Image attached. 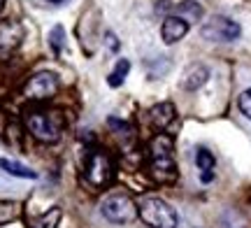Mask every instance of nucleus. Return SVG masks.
Masks as SVG:
<instances>
[{
    "label": "nucleus",
    "instance_id": "4be33fe9",
    "mask_svg": "<svg viewBox=\"0 0 251 228\" xmlns=\"http://www.w3.org/2000/svg\"><path fill=\"white\" fill-rule=\"evenodd\" d=\"M2 7H5V0H0V12H2Z\"/></svg>",
    "mask_w": 251,
    "mask_h": 228
},
{
    "label": "nucleus",
    "instance_id": "1a4fd4ad",
    "mask_svg": "<svg viewBox=\"0 0 251 228\" xmlns=\"http://www.w3.org/2000/svg\"><path fill=\"white\" fill-rule=\"evenodd\" d=\"M21 37H24V28L19 26V24H14V21L2 24V26H0V56L12 54L19 47Z\"/></svg>",
    "mask_w": 251,
    "mask_h": 228
},
{
    "label": "nucleus",
    "instance_id": "f3484780",
    "mask_svg": "<svg viewBox=\"0 0 251 228\" xmlns=\"http://www.w3.org/2000/svg\"><path fill=\"white\" fill-rule=\"evenodd\" d=\"M63 45H65V30H63V26H54L51 33H49V47H51V51L56 56H61Z\"/></svg>",
    "mask_w": 251,
    "mask_h": 228
},
{
    "label": "nucleus",
    "instance_id": "9b49d317",
    "mask_svg": "<svg viewBox=\"0 0 251 228\" xmlns=\"http://www.w3.org/2000/svg\"><path fill=\"white\" fill-rule=\"evenodd\" d=\"M207 79H209V70H207L205 65H191L186 70V75H184V89H188V91H198L202 84H207Z\"/></svg>",
    "mask_w": 251,
    "mask_h": 228
},
{
    "label": "nucleus",
    "instance_id": "6e6552de",
    "mask_svg": "<svg viewBox=\"0 0 251 228\" xmlns=\"http://www.w3.org/2000/svg\"><path fill=\"white\" fill-rule=\"evenodd\" d=\"M188 28H191V24H188L186 19L177 17V14L168 17L165 21H163V26H161L163 42H165V45H175V42H179L181 37L188 33Z\"/></svg>",
    "mask_w": 251,
    "mask_h": 228
},
{
    "label": "nucleus",
    "instance_id": "f8f14e48",
    "mask_svg": "<svg viewBox=\"0 0 251 228\" xmlns=\"http://www.w3.org/2000/svg\"><path fill=\"white\" fill-rule=\"evenodd\" d=\"M0 170L12 175V177H19V179H37V173L33 168H28L24 163H17L12 158H0Z\"/></svg>",
    "mask_w": 251,
    "mask_h": 228
},
{
    "label": "nucleus",
    "instance_id": "f03ea898",
    "mask_svg": "<svg viewBox=\"0 0 251 228\" xmlns=\"http://www.w3.org/2000/svg\"><path fill=\"white\" fill-rule=\"evenodd\" d=\"M26 126L33 133L35 140L40 142H58L63 133V117L61 112H45V110H33L26 114Z\"/></svg>",
    "mask_w": 251,
    "mask_h": 228
},
{
    "label": "nucleus",
    "instance_id": "39448f33",
    "mask_svg": "<svg viewBox=\"0 0 251 228\" xmlns=\"http://www.w3.org/2000/svg\"><path fill=\"white\" fill-rule=\"evenodd\" d=\"M100 214L112 224H130L140 212H137V205L133 203L130 196L114 193V196H109V198L100 203Z\"/></svg>",
    "mask_w": 251,
    "mask_h": 228
},
{
    "label": "nucleus",
    "instance_id": "4468645a",
    "mask_svg": "<svg viewBox=\"0 0 251 228\" xmlns=\"http://www.w3.org/2000/svg\"><path fill=\"white\" fill-rule=\"evenodd\" d=\"M128 73H130V61H128V58H119V63L114 65V70H112L107 77V84L112 89H119V86L126 82V75Z\"/></svg>",
    "mask_w": 251,
    "mask_h": 228
},
{
    "label": "nucleus",
    "instance_id": "9d476101",
    "mask_svg": "<svg viewBox=\"0 0 251 228\" xmlns=\"http://www.w3.org/2000/svg\"><path fill=\"white\" fill-rule=\"evenodd\" d=\"M175 105L172 102H158V105H153L151 110H149V117H151L153 126L158 128H168L175 121Z\"/></svg>",
    "mask_w": 251,
    "mask_h": 228
},
{
    "label": "nucleus",
    "instance_id": "0eeeda50",
    "mask_svg": "<svg viewBox=\"0 0 251 228\" xmlns=\"http://www.w3.org/2000/svg\"><path fill=\"white\" fill-rule=\"evenodd\" d=\"M58 91V77L54 73H37L24 86V93L30 101H47Z\"/></svg>",
    "mask_w": 251,
    "mask_h": 228
},
{
    "label": "nucleus",
    "instance_id": "20e7f679",
    "mask_svg": "<svg viewBox=\"0 0 251 228\" xmlns=\"http://www.w3.org/2000/svg\"><path fill=\"white\" fill-rule=\"evenodd\" d=\"M137 212H140V219L151 228H177L179 224L175 207H170L161 198H144Z\"/></svg>",
    "mask_w": 251,
    "mask_h": 228
},
{
    "label": "nucleus",
    "instance_id": "f257e3e1",
    "mask_svg": "<svg viewBox=\"0 0 251 228\" xmlns=\"http://www.w3.org/2000/svg\"><path fill=\"white\" fill-rule=\"evenodd\" d=\"M151 177L163 184L177 179V165L172 158V140L165 133L151 140Z\"/></svg>",
    "mask_w": 251,
    "mask_h": 228
},
{
    "label": "nucleus",
    "instance_id": "423d86ee",
    "mask_svg": "<svg viewBox=\"0 0 251 228\" xmlns=\"http://www.w3.org/2000/svg\"><path fill=\"white\" fill-rule=\"evenodd\" d=\"M200 33H202L205 40H212V42H233V40L240 37L242 28H240L237 21L228 17H212L205 26L200 28Z\"/></svg>",
    "mask_w": 251,
    "mask_h": 228
},
{
    "label": "nucleus",
    "instance_id": "a211bd4d",
    "mask_svg": "<svg viewBox=\"0 0 251 228\" xmlns=\"http://www.w3.org/2000/svg\"><path fill=\"white\" fill-rule=\"evenodd\" d=\"M240 110H242V114L251 121V89H247V91L240 93Z\"/></svg>",
    "mask_w": 251,
    "mask_h": 228
},
{
    "label": "nucleus",
    "instance_id": "7ed1b4c3",
    "mask_svg": "<svg viewBox=\"0 0 251 228\" xmlns=\"http://www.w3.org/2000/svg\"><path fill=\"white\" fill-rule=\"evenodd\" d=\"M114 175H117V168H114L112 156L107 152H102V149H93L89 154V161H86V170H84L86 182L96 191H100V189H107L109 184H112Z\"/></svg>",
    "mask_w": 251,
    "mask_h": 228
},
{
    "label": "nucleus",
    "instance_id": "5701e85b",
    "mask_svg": "<svg viewBox=\"0 0 251 228\" xmlns=\"http://www.w3.org/2000/svg\"><path fill=\"white\" fill-rule=\"evenodd\" d=\"M47 2H65V0H47Z\"/></svg>",
    "mask_w": 251,
    "mask_h": 228
},
{
    "label": "nucleus",
    "instance_id": "2eb2a0df",
    "mask_svg": "<svg viewBox=\"0 0 251 228\" xmlns=\"http://www.w3.org/2000/svg\"><path fill=\"white\" fill-rule=\"evenodd\" d=\"M61 217H63L61 207H51V210H47L42 217H37L30 228H56L61 224Z\"/></svg>",
    "mask_w": 251,
    "mask_h": 228
},
{
    "label": "nucleus",
    "instance_id": "6ab92c4d",
    "mask_svg": "<svg viewBox=\"0 0 251 228\" xmlns=\"http://www.w3.org/2000/svg\"><path fill=\"white\" fill-rule=\"evenodd\" d=\"M107 40H109V47H112V51H117L119 49V40L114 33H107Z\"/></svg>",
    "mask_w": 251,
    "mask_h": 228
},
{
    "label": "nucleus",
    "instance_id": "dca6fc26",
    "mask_svg": "<svg viewBox=\"0 0 251 228\" xmlns=\"http://www.w3.org/2000/svg\"><path fill=\"white\" fill-rule=\"evenodd\" d=\"M196 165L202 170V173H212L214 170V165H216V158L214 154L209 152V149H205V147H198V152H196Z\"/></svg>",
    "mask_w": 251,
    "mask_h": 228
},
{
    "label": "nucleus",
    "instance_id": "ddd939ff",
    "mask_svg": "<svg viewBox=\"0 0 251 228\" xmlns=\"http://www.w3.org/2000/svg\"><path fill=\"white\" fill-rule=\"evenodd\" d=\"M175 12H177V17L186 19L188 24L191 21H200V17H202V7L196 0H181L179 5H175Z\"/></svg>",
    "mask_w": 251,
    "mask_h": 228
},
{
    "label": "nucleus",
    "instance_id": "412c9836",
    "mask_svg": "<svg viewBox=\"0 0 251 228\" xmlns=\"http://www.w3.org/2000/svg\"><path fill=\"white\" fill-rule=\"evenodd\" d=\"M212 177H214L212 173H202V175H200V179H202V182H212Z\"/></svg>",
    "mask_w": 251,
    "mask_h": 228
},
{
    "label": "nucleus",
    "instance_id": "aec40b11",
    "mask_svg": "<svg viewBox=\"0 0 251 228\" xmlns=\"http://www.w3.org/2000/svg\"><path fill=\"white\" fill-rule=\"evenodd\" d=\"M172 5H170V0H158V5H156V9L158 12H165V9H170Z\"/></svg>",
    "mask_w": 251,
    "mask_h": 228
}]
</instances>
